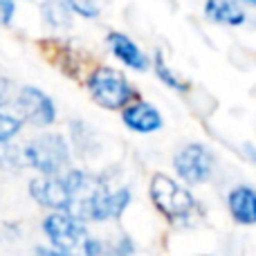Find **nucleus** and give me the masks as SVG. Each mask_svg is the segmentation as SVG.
<instances>
[{"instance_id":"nucleus-1","label":"nucleus","mask_w":256,"mask_h":256,"mask_svg":"<svg viewBox=\"0 0 256 256\" xmlns=\"http://www.w3.org/2000/svg\"><path fill=\"white\" fill-rule=\"evenodd\" d=\"M150 198L155 207L168 218V220H184L196 209V200L189 191L168 176H153L150 180Z\"/></svg>"},{"instance_id":"nucleus-2","label":"nucleus","mask_w":256,"mask_h":256,"mask_svg":"<svg viewBox=\"0 0 256 256\" xmlns=\"http://www.w3.org/2000/svg\"><path fill=\"white\" fill-rule=\"evenodd\" d=\"M88 88L92 99L99 106L108 108V110H120L128 104L132 97V90L128 86L126 76L122 72L112 70V68H99L90 74Z\"/></svg>"},{"instance_id":"nucleus-3","label":"nucleus","mask_w":256,"mask_h":256,"mask_svg":"<svg viewBox=\"0 0 256 256\" xmlns=\"http://www.w3.org/2000/svg\"><path fill=\"white\" fill-rule=\"evenodd\" d=\"M45 234L54 243V248L61 252H74V250L84 248L88 234H86L84 218H79L72 212H63L56 209V214L45 218Z\"/></svg>"},{"instance_id":"nucleus-4","label":"nucleus","mask_w":256,"mask_h":256,"mask_svg":"<svg viewBox=\"0 0 256 256\" xmlns=\"http://www.w3.org/2000/svg\"><path fill=\"white\" fill-rule=\"evenodd\" d=\"M70 160V150L61 135H40L25 148V162L43 173H58Z\"/></svg>"},{"instance_id":"nucleus-5","label":"nucleus","mask_w":256,"mask_h":256,"mask_svg":"<svg viewBox=\"0 0 256 256\" xmlns=\"http://www.w3.org/2000/svg\"><path fill=\"white\" fill-rule=\"evenodd\" d=\"M30 194L34 200H38L43 207L63 209L70 212L72 207V176H56V173H45V178L32 180Z\"/></svg>"},{"instance_id":"nucleus-6","label":"nucleus","mask_w":256,"mask_h":256,"mask_svg":"<svg viewBox=\"0 0 256 256\" xmlns=\"http://www.w3.org/2000/svg\"><path fill=\"white\" fill-rule=\"evenodd\" d=\"M178 176L189 184H200L209 180L214 171V155L207 146L202 144H189L176 155L173 160Z\"/></svg>"},{"instance_id":"nucleus-7","label":"nucleus","mask_w":256,"mask_h":256,"mask_svg":"<svg viewBox=\"0 0 256 256\" xmlns=\"http://www.w3.org/2000/svg\"><path fill=\"white\" fill-rule=\"evenodd\" d=\"M16 110H18V117L22 122H34L38 126H45V124H52L54 122V104L52 99L48 97L45 92L36 88H22L20 94L16 97Z\"/></svg>"},{"instance_id":"nucleus-8","label":"nucleus","mask_w":256,"mask_h":256,"mask_svg":"<svg viewBox=\"0 0 256 256\" xmlns=\"http://www.w3.org/2000/svg\"><path fill=\"white\" fill-rule=\"evenodd\" d=\"M130 194L128 189H117V191H108L106 186H99V191L94 194L92 202L88 207V216L86 220H110V218H120L122 212L128 207Z\"/></svg>"},{"instance_id":"nucleus-9","label":"nucleus","mask_w":256,"mask_h":256,"mask_svg":"<svg viewBox=\"0 0 256 256\" xmlns=\"http://www.w3.org/2000/svg\"><path fill=\"white\" fill-rule=\"evenodd\" d=\"M230 214L238 225H256V191L252 186H236L227 196Z\"/></svg>"},{"instance_id":"nucleus-10","label":"nucleus","mask_w":256,"mask_h":256,"mask_svg":"<svg viewBox=\"0 0 256 256\" xmlns=\"http://www.w3.org/2000/svg\"><path fill=\"white\" fill-rule=\"evenodd\" d=\"M122 120L135 132H153L162 126V117H160L158 108H153L150 104H144V102L128 106L124 115H122Z\"/></svg>"},{"instance_id":"nucleus-11","label":"nucleus","mask_w":256,"mask_h":256,"mask_svg":"<svg viewBox=\"0 0 256 256\" xmlns=\"http://www.w3.org/2000/svg\"><path fill=\"white\" fill-rule=\"evenodd\" d=\"M204 14L209 20L218 22V25H243L245 12L234 2V0H207L204 4Z\"/></svg>"},{"instance_id":"nucleus-12","label":"nucleus","mask_w":256,"mask_h":256,"mask_svg":"<svg viewBox=\"0 0 256 256\" xmlns=\"http://www.w3.org/2000/svg\"><path fill=\"white\" fill-rule=\"evenodd\" d=\"M108 43H110L115 56L120 58V61H124L128 68H132V70H144V68L148 66V63H146V56L140 52V48H137V45L132 43L128 36H124V34H110V36H108Z\"/></svg>"},{"instance_id":"nucleus-13","label":"nucleus","mask_w":256,"mask_h":256,"mask_svg":"<svg viewBox=\"0 0 256 256\" xmlns=\"http://www.w3.org/2000/svg\"><path fill=\"white\" fill-rule=\"evenodd\" d=\"M20 126H22L20 117L12 115V112H4L2 108H0V144L12 140V137L20 130Z\"/></svg>"},{"instance_id":"nucleus-14","label":"nucleus","mask_w":256,"mask_h":256,"mask_svg":"<svg viewBox=\"0 0 256 256\" xmlns=\"http://www.w3.org/2000/svg\"><path fill=\"white\" fill-rule=\"evenodd\" d=\"M155 72H158V76H160V79H162L166 86H171V88L182 90V92H184V90L189 88V86H186L184 81H180L176 74H173L171 70H168V68H166V63H164V58L160 56V54H158V56H155Z\"/></svg>"},{"instance_id":"nucleus-15","label":"nucleus","mask_w":256,"mask_h":256,"mask_svg":"<svg viewBox=\"0 0 256 256\" xmlns=\"http://www.w3.org/2000/svg\"><path fill=\"white\" fill-rule=\"evenodd\" d=\"M66 2L70 9H74L76 14H81L86 18H94L104 7V0H66Z\"/></svg>"},{"instance_id":"nucleus-16","label":"nucleus","mask_w":256,"mask_h":256,"mask_svg":"<svg viewBox=\"0 0 256 256\" xmlns=\"http://www.w3.org/2000/svg\"><path fill=\"white\" fill-rule=\"evenodd\" d=\"M12 14H14L12 0H0V20L9 22V20H12Z\"/></svg>"},{"instance_id":"nucleus-17","label":"nucleus","mask_w":256,"mask_h":256,"mask_svg":"<svg viewBox=\"0 0 256 256\" xmlns=\"http://www.w3.org/2000/svg\"><path fill=\"white\" fill-rule=\"evenodd\" d=\"M248 153H250V158H252L254 162H256V150L252 148V146H248Z\"/></svg>"},{"instance_id":"nucleus-18","label":"nucleus","mask_w":256,"mask_h":256,"mask_svg":"<svg viewBox=\"0 0 256 256\" xmlns=\"http://www.w3.org/2000/svg\"><path fill=\"white\" fill-rule=\"evenodd\" d=\"M243 4H250V7H256V0H240Z\"/></svg>"},{"instance_id":"nucleus-19","label":"nucleus","mask_w":256,"mask_h":256,"mask_svg":"<svg viewBox=\"0 0 256 256\" xmlns=\"http://www.w3.org/2000/svg\"><path fill=\"white\" fill-rule=\"evenodd\" d=\"M0 104H2V102H0Z\"/></svg>"}]
</instances>
